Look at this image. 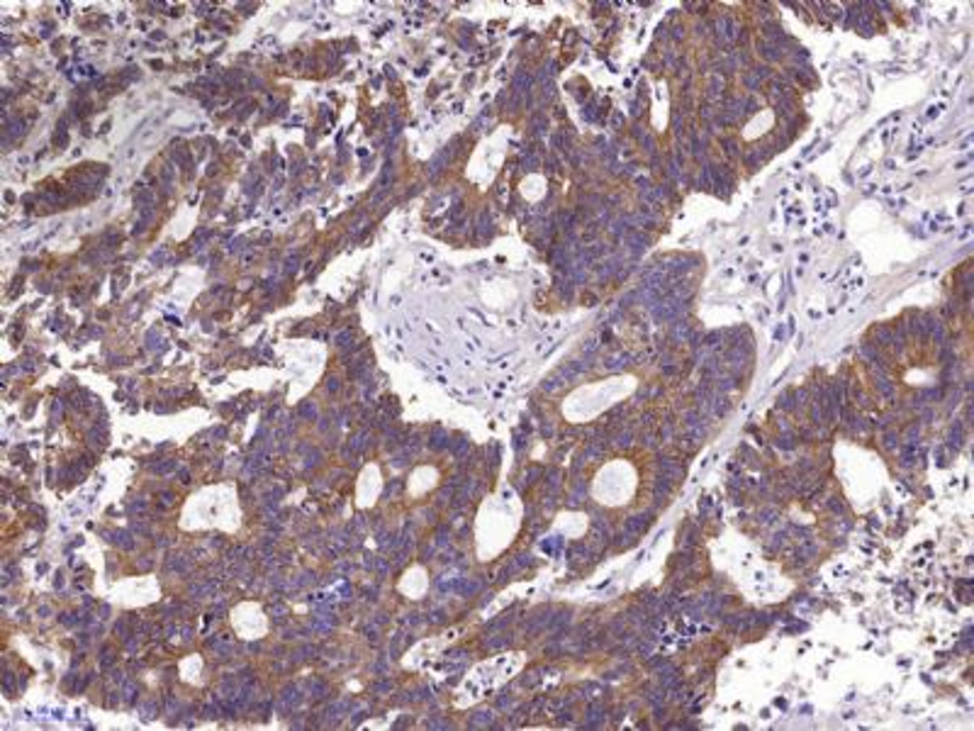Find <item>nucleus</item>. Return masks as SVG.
Here are the masks:
<instances>
[{"label":"nucleus","mask_w":974,"mask_h":731,"mask_svg":"<svg viewBox=\"0 0 974 731\" xmlns=\"http://www.w3.org/2000/svg\"><path fill=\"white\" fill-rule=\"evenodd\" d=\"M597 487L602 493L605 505L612 507H622L634 500L638 493V471L634 469V463L629 461H612L609 465H605L602 479L597 481Z\"/></svg>","instance_id":"obj_1"}]
</instances>
